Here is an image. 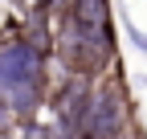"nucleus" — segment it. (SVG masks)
Here are the masks:
<instances>
[{
	"instance_id": "obj_2",
	"label": "nucleus",
	"mask_w": 147,
	"mask_h": 139,
	"mask_svg": "<svg viewBox=\"0 0 147 139\" xmlns=\"http://www.w3.org/2000/svg\"><path fill=\"white\" fill-rule=\"evenodd\" d=\"M82 139H135V107L131 90L119 74H106L90 90V107L82 119Z\"/></svg>"
},
{
	"instance_id": "obj_3",
	"label": "nucleus",
	"mask_w": 147,
	"mask_h": 139,
	"mask_svg": "<svg viewBox=\"0 0 147 139\" xmlns=\"http://www.w3.org/2000/svg\"><path fill=\"white\" fill-rule=\"evenodd\" d=\"M53 53H57L65 74H82V78H106L110 61H115V37L110 33H90L82 25H74L61 16L57 33H53Z\"/></svg>"
},
{
	"instance_id": "obj_6",
	"label": "nucleus",
	"mask_w": 147,
	"mask_h": 139,
	"mask_svg": "<svg viewBox=\"0 0 147 139\" xmlns=\"http://www.w3.org/2000/svg\"><path fill=\"white\" fill-rule=\"evenodd\" d=\"M45 4H49L53 12H57V16H65V12H69V4H74V0H45Z\"/></svg>"
},
{
	"instance_id": "obj_7",
	"label": "nucleus",
	"mask_w": 147,
	"mask_h": 139,
	"mask_svg": "<svg viewBox=\"0 0 147 139\" xmlns=\"http://www.w3.org/2000/svg\"><path fill=\"white\" fill-rule=\"evenodd\" d=\"M25 139H49V131H41V127H33V123H29V131H25Z\"/></svg>"
},
{
	"instance_id": "obj_5",
	"label": "nucleus",
	"mask_w": 147,
	"mask_h": 139,
	"mask_svg": "<svg viewBox=\"0 0 147 139\" xmlns=\"http://www.w3.org/2000/svg\"><path fill=\"white\" fill-rule=\"evenodd\" d=\"M127 33H131V41H135V49H143V53H147V33H139L135 25H127Z\"/></svg>"
},
{
	"instance_id": "obj_1",
	"label": "nucleus",
	"mask_w": 147,
	"mask_h": 139,
	"mask_svg": "<svg viewBox=\"0 0 147 139\" xmlns=\"http://www.w3.org/2000/svg\"><path fill=\"white\" fill-rule=\"evenodd\" d=\"M49 98V45L29 33H12L0 41V102L12 119L33 123Z\"/></svg>"
},
{
	"instance_id": "obj_4",
	"label": "nucleus",
	"mask_w": 147,
	"mask_h": 139,
	"mask_svg": "<svg viewBox=\"0 0 147 139\" xmlns=\"http://www.w3.org/2000/svg\"><path fill=\"white\" fill-rule=\"evenodd\" d=\"M65 21L82 25L90 33H110V0H74Z\"/></svg>"
}]
</instances>
